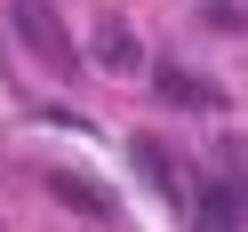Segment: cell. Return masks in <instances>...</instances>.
Returning a JSON list of instances; mask_svg holds the SVG:
<instances>
[{"instance_id":"6da1fadb","label":"cell","mask_w":248,"mask_h":232,"mask_svg":"<svg viewBox=\"0 0 248 232\" xmlns=\"http://www.w3.org/2000/svg\"><path fill=\"white\" fill-rule=\"evenodd\" d=\"M16 32H24V48H32L48 72H72V64H80V48H72L64 16H56L48 0H16Z\"/></svg>"},{"instance_id":"7a4b0ae2","label":"cell","mask_w":248,"mask_h":232,"mask_svg":"<svg viewBox=\"0 0 248 232\" xmlns=\"http://www.w3.org/2000/svg\"><path fill=\"white\" fill-rule=\"evenodd\" d=\"M88 56H96L104 72H120V80H128V72L144 64V48H136V32H128V24H112V16L96 24V40H88Z\"/></svg>"},{"instance_id":"3957f363","label":"cell","mask_w":248,"mask_h":232,"mask_svg":"<svg viewBox=\"0 0 248 232\" xmlns=\"http://www.w3.org/2000/svg\"><path fill=\"white\" fill-rule=\"evenodd\" d=\"M160 96H168V104H200V112H216V88L192 80V72H160Z\"/></svg>"},{"instance_id":"277c9868","label":"cell","mask_w":248,"mask_h":232,"mask_svg":"<svg viewBox=\"0 0 248 232\" xmlns=\"http://www.w3.org/2000/svg\"><path fill=\"white\" fill-rule=\"evenodd\" d=\"M136 168H144L160 192H176V168H168V144H160V136H136Z\"/></svg>"},{"instance_id":"5b68a950","label":"cell","mask_w":248,"mask_h":232,"mask_svg":"<svg viewBox=\"0 0 248 232\" xmlns=\"http://www.w3.org/2000/svg\"><path fill=\"white\" fill-rule=\"evenodd\" d=\"M48 192H56V200H64V208H80V216H104V200H96V192H88V184H80V176H48Z\"/></svg>"}]
</instances>
